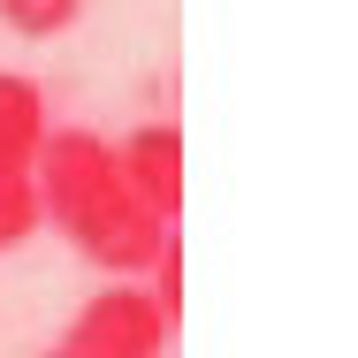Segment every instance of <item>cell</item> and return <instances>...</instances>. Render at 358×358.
Masks as SVG:
<instances>
[{
	"instance_id": "cell-2",
	"label": "cell",
	"mask_w": 358,
	"mask_h": 358,
	"mask_svg": "<svg viewBox=\"0 0 358 358\" xmlns=\"http://www.w3.org/2000/svg\"><path fill=\"white\" fill-rule=\"evenodd\" d=\"M176 336V320L152 305L145 282H107L99 297H84L62 336V358H160Z\"/></svg>"
},
{
	"instance_id": "cell-7",
	"label": "cell",
	"mask_w": 358,
	"mask_h": 358,
	"mask_svg": "<svg viewBox=\"0 0 358 358\" xmlns=\"http://www.w3.org/2000/svg\"><path fill=\"white\" fill-rule=\"evenodd\" d=\"M54 358H62V351H54Z\"/></svg>"
},
{
	"instance_id": "cell-1",
	"label": "cell",
	"mask_w": 358,
	"mask_h": 358,
	"mask_svg": "<svg viewBox=\"0 0 358 358\" xmlns=\"http://www.w3.org/2000/svg\"><path fill=\"white\" fill-rule=\"evenodd\" d=\"M31 183H38V214L54 221L99 275H115V282H138L145 267H152V252L176 236L122 183L115 145L99 138V130H46L38 160H31Z\"/></svg>"
},
{
	"instance_id": "cell-6",
	"label": "cell",
	"mask_w": 358,
	"mask_h": 358,
	"mask_svg": "<svg viewBox=\"0 0 358 358\" xmlns=\"http://www.w3.org/2000/svg\"><path fill=\"white\" fill-rule=\"evenodd\" d=\"M76 15H84V0H0V23L15 38H62L76 31Z\"/></svg>"
},
{
	"instance_id": "cell-4",
	"label": "cell",
	"mask_w": 358,
	"mask_h": 358,
	"mask_svg": "<svg viewBox=\"0 0 358 358\" xmlns=\"http://www.w3.org/2000/svg\"><path fill=\"white\" fill-rule=\"evenodd\" d=\"M46 130H54V115H46V92H38L31 76L0 69V168H23V176H31V160H38Z\"/></svg>"
},
{
	"instance_id": "cell-3",
	"label": "cell",
	"mask_w": 358,
	"mask_h": 358,
	"mask_svg": "<svg viewBox=\"0 0 358 358\" xmlns=\"http://www.w3.org/2000/svg\"><path fill=\"white\" fill-rule=\"evenodd\" d=\"M115 168H122V183L138 191L145 206L176 229V214H183V130L176 122H138L130 138L115 145Z\"/></svg>"
},
{
	"instance_id": "cell-5",
	"label": "cell",
	"mask_w": 358,
	"mask_h": 358,
	"mask_svg": "<svg viewBox=\"0 0 358 358\" xmlns=\"http://www.w3.org/2000/svg\"><path fill=\"white\" fill-rule=\"evenodd\" d=\"M38 229H46V214H38V183H31L23 168H0V252H23Z\"/></svg>"
}]
</instances>
